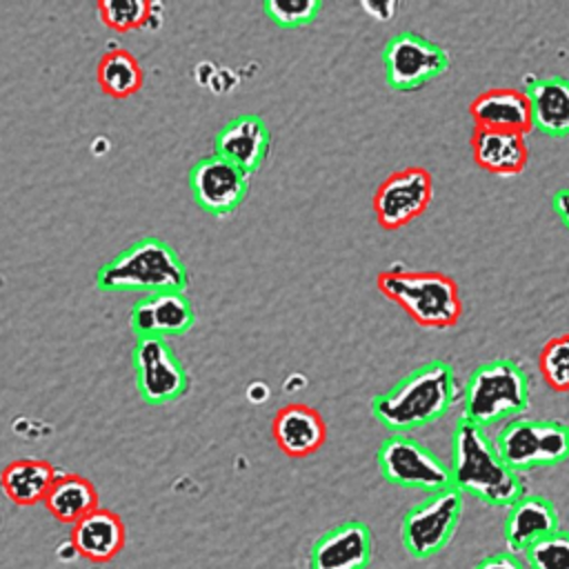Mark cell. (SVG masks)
<instances>
[{
	"mask_svg": "<svg viewBox=\"0 0 569 569\" xmlns=\"http://www.w3.org/2000/svg\"><path fill=\"white\" fill-rule=\"evenodd\" d=\"M456 400L453 369L431 360L371 400L373 418L393 433H407L445 416Z\"/></svg>",
	"mask_w": 569,
	"mask_h": 569,
	"instance_id": "obj_1",
	"label": "cell"
},
{
	"mask_svg": "<svg viewBox=\"0 0 569 569\" xmlns=\"http://www.w3.org/2000/svg\"><path fill=\"white\" fill-rule=\"evenodd\" d=\"M451 487L493 507H509L522 493L520 473L509 469L482 427L458 420L451 449Z\"/></svg>",
	"mask_w": 569,
	"mask_h": 569,
	"instance_id": "obj_2",
	"label": "cell"
},
{
	"mask_svg": "<svg viewBox=\"0 0 569 569\" xmlns=\"http://www.w3.org/2000/svg\"><path fill=\"white\" fill-rule=\"evenodd\" d=\"M189 273L178 253L160 238L144 236L104 262L96 273L100 291H178L184 293Z\"/></svg>",
	"mask_w": 569,
	"mask_h": 569,
	"instance_id": "obj_3",
	"label": "cell"
},
{
	"mask_svg": "<svg viewBox=\"0 0 569 569\" xmlns=\"http://www.w3.org/2000/svg\"><path fill=\"white\" fill-rule=\"evenodd\" d=\"M378 291L402 307L420 327L447 329L458 325L462 300L458 282L440 271H407L398 264L378 273Z\"/></svg>",
	"mask_w": 569,
	"mask_h": 569,
	"instance_id": "obj_4",
	"label": "cell"
},
{
	"mask_svg": "<svg viewBox=\"0 0 569 569\" xmlns=\"http://www.w3.org/2000/svg\"><path fill=\"white\" fill-rule=\"evenodd\" d=\"M529 407V378L511 358H496L478 369L465 387L462 420L478 427L522 413Z\"/></svg>",
	"mask_w": 569,
	"mask_h": 569,
	"instance_id": "obj_5",
	"label": "cell"
},
{
	"mask_svg": "<svg viewBox=\"0 0 569 569\" xmlns=\"http://www.w3.org/2000/svg\"><path fill=\"white\" fill-rule=\"evenodd\" d=\"M500 460L516 473L569 458V427L558 420H511L493 440Z\"/></svg>",
	"mask_w": 569,
	"mask_h": 569,
	"instance_id": "obj_6",
	"label": "cell"
},
{
	"mask_svg": "<svg viewBox=\"0 0 569 569\" xmlns=\"http://www.w3.org/2000/svg\"><path fill=\"white\" fill-rule=\"evenodd\" d=\"M462 513V493L453 487L429 493L422 502L413 505L400 527L402 545L405 549L418 558L425 560L451 540Z\"/></svg>",
	"mask_w": 569,
	"mask_h": 569,
	"instance_id": "obj_7",
	"label": "cell"
},
{
	"mask_svg": "<svg viewBox=\"0 0 569 569\" xmlns=\"http://www.w3.org/2000/svg\"><path fill=\"white\" fill-rule=\"evenodd\" d=\"M378 469L391 485L429 493L451 487V469L427 447L405 433L389 436L378 449Z\"/></svg>",
	"mask_w": 569,
	"mask_h": 569,
	"instance_id": "obj_8",
	"label": "cell"
},
{
	"mask_svg": "<svg viewBox=\"0 0 569 569\" xmlns=\"http://www.w3.org/2000/svg\"><path fill=\"white\" fill-rule=\"evenodd\" d=\"M382 64L393 91H416L447 71L449 53L425 36L402 31L385 44Z\"/></svg>",
	"mask_w": 569,
	"mask_h": 569,
	"instance_id": "obj_9",
	"label": "cell"
},
{
	"mask_svg": "<svg viewBox=\"0 0 569 569\" xmlns=\"http://www.w3.org/2000/svg\"><path fill=\"white\" fill-rule=\"evenodd\" d=\"M433 178L425 167H407L389 173L373 193L376 220L382 229H400L429 207Z\"/></svg>",
	"mask_w": 569,
	"mask_h": 569,
	"instance_id": "obj_10",
	"label": "cell"
},
{
	"mask_svg": "<svg viewBox=\"0 0 569 569\" xmlns=\"http://www.w3.org/2000/svg\"><path fill=\"white\" fill-rule=\"evenodd\" d=\"M136 382L149 405L173 402L189 389V378L164 338H140L133 347Z\"/></svg>",
	"mask_w": 569,
	"mask_h": 569,
	"instance_id": "obj_11",
	"label": "cell"
},
{
	"mask_svg": "<svg viewBox=\"0 0 569 569\" xmlns=\"http://www.w3.org/2000/svg\"><path fill=\"white\" fill-rule=\"evenodd\" d=\"M193 200L211 216H227L247 196L249 176L236 164L213 156L200 158L189 173Z\"/></svg>",
	"mask_w": 569,
	"mask_h": 569,
	"instance_id": "obj_12",
	"label": "cell"
},
{
	"mask_svg": "<svg viewBox=\"0 0 569 569\" xmlns=\"http://www.w3.org/2000/svg\"><path fill=\"white\" fill-rule=\"evenodd\" d=\"M196 313L184 293L160 291L136 300L131 309V331L136 338H169L193 327Z\"/></svg>",
	"mask_w": 569,
	"mask_h": 569,
	"instance_id": "obj_13",
	"label": "cell"
},
{
	"mask_svg": "<svg viewBox=\"0 0 569 569\" xmlns=\"http://www.w3.org/2000/svg\"><path fill=\"white\" fill-rule=\"evenodd\" d=\"M269 147H271V133L267 122L256 113H244L229 120L218 131L213 153L236 164L249 176L262 167L269 153Z\"/></svg>",
	"mask_w": 569,
	"mask_h": 569,
	"instance_id": "obj_14",
	"label": "cell"
},
{
	"mask_svg": "<svg viewBox=\"0 0 569 569\" xmlns=\"http://www.w3.org/2000/svg\"><path fill=\"white\" fill-rule=\"evenodd\" d=\"M369 562L371 531L358 520L325 531L309 553V569H365Z\"/></svg>",
	"mask_w": 569,
	"mask_h": 569,
	"instance_id": "obj_15",
	"label": "cell"
},
{
	"mask_svg": "<svg viewBox=\"0 0 569 569\" xmlns=\"http://www.w3.org/2000/svg\"><path fill=\"white\" fill-rule=\"evenodd\" d=\"M469 116L476 127L480 129H496V131H511L527 136L533 131L531 127V104L527 91L498 87L478 93L469 102Z\"/></svg>",
	"mask_w": 569,
	"mask_h": 569,
	"instance_id": "obj_16",
	"label": "cell"
},
{
	"mask_svg": "<svg viewBox=\"0 0 569 569\" xmlns=\"http://www.w3.org/2000/svg\"><path fill=\"white\" fill-rule=\"evenodd\" d=\"M276 445L291 458H305L318 451L327 438V425L322 416L302 402L284 405L271 425Z\"/></svg>",
	"mask_w": 569,
	"mask_h": 569,
	"instance_id": "obj_17",
	"label": "cell"
},
{
	"mask_svg": "<svg viewBox=\"0 0 569 569\" xmlns=\"http://www.w3.org/2000/svg\"><path fill=\"white\" fill-rule=\"evenodd\" d=\"M558 511L542 496L522 493L509 505L505 518V540L513 553H525L533 542L558 531Z\"/></svg>",
	"mask_w": 569,
	"mask_h": 569,
	"instance_id": "obj_18",
	"label": "cell"
},
{
	"mask_svg": "<svg viewBox=\"0 0 569 569\" xmlns=\"http://www.w3.org/2000/svg\"><path fill=\"white\" fill-rule=\"evenodd\" d=\"M471 153L480 169L496 176H518L529 162V149L525 136L511 131L473 127Z\"/></svg>",
	"mask_w": 569,
	"mask_h": 569,
	"instance_id": "obj_19",
	"label": "cell"
},
{
	"mask_svg": "<svg viewBox=\"0 0 569 569\" xmlns=\"http://www.w3.org/2000/svg\"><path fill=\"white\" fill-rule=\"evenodd\" d=\"M124 525L122 518L111 509H96L71 529V545L76 551L91 562H109L124 547Z\"/></svg>",
	"mask_w": 569,
	"mask_h": 569,
	"instance_id": "obj_20",
	"label": "cell"
},
{
	"mask_svg": "<svg viewBox=\"0 0 569 569\" xmlns=\"http://www.w3.org/2000/svg\"><path fill=\"white\" fill-rule=\"evenodd\" d=\"M527 98L531 104V127L562 138L569 136V80L562 76L542 78L529 84Z\"/></svg>",
	"mask_w": 569,
	"mask_h": 569,
	"instance_id": "obj_21",
	"label": "cell"
},
{
	"mask_svg": "<svg viewBox=\"0 0 569 569\" xmlns=\"http://www.w3.org/2000/svg\"><path fill=\"white\" fill-rule=\"evenodd\" d=\"M58 469L40 458H20L9 462L0 473L4 496L18 507L44 502L49 489L58 478Z\"/></svg>",
	"mask_w": 569,
	"mask_h": 569,
	"instance_id": "obj_22",
	"label": "cell"
},
{
	"mask_svg": "<svg viewBox=\"0 0 569 569\" xmlns=\"http://www.w3.org/2000/svg\"><path fill=\"white\" fill-rule=\"evenodd\" d=\"M47 511L64 522L76 525L84 516L98 509V491L91 480L78 473H58L53 487L44 498Z\"/></svg>",
	"mask_w": 569,
	"mask_h": 569,
	"instance_id": "obj_23",
	"label": "cell"
},
{
	"mask_svg": "<svg viewBox=\"0 0 569 569\" xmlns=\"http://www.w3.org/2000/svg\"><path fill=\"white\" fill-rule=\"evenodd\" d=\"M98 82L104 93L122 100L142 87V69L136 56L127 49H111L98 62Z\"/></svg>",
	"mask_w": 569,
	"mask_h": 569,
	"instance_id": "obj_24",
	"label": "cell"
},
{
	"mask_svg": "<svg viewBox=\"0 0 569 569\" xmlns=\"http://www.w3.org/2000/svg\"><path fill=\"white\" fill-rule=\"evenodd\" d=\"M538 367L553 391H569V333L545 342L538 356Z\"/></svg>",
	"mask_w": 569,
	"mask_h": 569,
	"instance_id": "obj_25",
	"label": "cell"
},
{
	"mask_svg": "<svg viewBox=\"0 0 569 569\" xmlns=\"http://www.w3.org/2000/svg\"><path fill=\"white\" fill-rule=\"evenodd\" d=\"M527 569H569V531L558 529L525 551Z\"/></svg>",
	"mask_w": 569,
	"mask_h": 569,
	"instance_id": "obj_26",
	"label": "cell"
},
{
	"mask_svg": "<svg viewBox=\"0 0 569 569\" xmlns=\"http://www.w3.org/2000/svg\"><path fill=\"white\" fill-rule=\"evenodd\" d=\"M100 18L107 27L116 31H129L147 24L149 2L144 0H100Z\"/></svg>",
	"mask_w": 569,
	"mask_h": 569,
	"instance_id": "obj_27",
	"label": "cell"
},
{
	"mask_svg": "<svg viewBox=\"0 0 569 569\" xmlns=\"http://www.w3.org/2000/svg\"><path fill=\"white\" fill-rule=\"evenodd\" d=\"M264 13L280 27H300L309 24L318 11H320V0H267Z\"/></svg>",
	"mask_w": 569,
	"mask_h": 569,
	"instance_id": "obj_28",
	"label": "cell"
},
{
	"mask_svg": "<svg viewBox=\"0 0 569 569\" xmlns=\"http://www.w3.org/2000/svg\"><path fill=\"white\" fill-rule=\"evenodd\" d=\"M473 569H527L516 553H493L482 558Z\"/></svg>",
	"mask_w": 569,
	"mask_h": 569,
	"instance_id": "obj_29",
	"label": "cell"
},
{
	"mask_svg": "<svg viewBox=\"0 0 569 569\" xmlns=\"http://www.w3.org/2000/svg\"><path fill=\"white\" fill-rule=\"evenodd\" d=\"M553 209H556L558 218L565 222V227L569 229V189H560L553 196Z\"/></svg>",
	"mask_w": 569,
	"mask_h": 569,
	"instance_id": "obj_30",
	"label": "cell"
}]
</instances>
